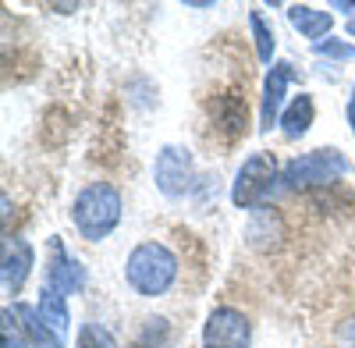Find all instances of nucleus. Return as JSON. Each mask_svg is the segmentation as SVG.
I'll list each match as a JSON object with an SVG mask.
<instances>
[{"instance_id":"18","label":"nucleus","mask_w":355,"mask_h":348,"mask_svg":"<svg viewBox=\"0 0 355 348\" xmlns=\"http://www.w3.org/2000/svg\"><path fill=\"white\" fill-rule=\"evenodd\" d=\"M341 345L345 348H355V324H345L341 327Z\"/></svg>"},{"instance_id":"13","label":"nucleus","mask_w":355,"mask_h":348,"mask_svg":"<svg viewBox=\"0 0 355 348\" xmlns=\"http://www.w3.org/2000/svg\"><path fill=\"white\" fill-rule=\"evenodd\" d=\"M40 316L53 327V334H64L68 331V306H64V295L57 288H43L40 292Z\"/></svg>"},{"instance_id":"4","label":"nucleus","mask_w":355,"mask_h":348,"mask_svg":"<svg viewBox=\"0 0 355 348\" xmlns=\"http://www.w3.org/2000/svg\"><path fill=\"white\" fill-rule=\"evenodd\" d=\"M274 178H277V164H274V157H270V153H252V157L242 164L239 178H234V189H231L234 207H242V210L259 207L263 195L270 192Z\"/></svg>"},{"instance_id":"11","label":"nucleus","mask_w":355,"mask_h":348,"mask_svg":"<svg viewBox=\"0 0 355 348\" xmlns=\"http://www.w3.org/2000/svg\"><path fill=\"white\" fill-rule=\"evenodd\" d=\"M288 21L299 28L302 36H309V40H320V36L331 33V15L327 11H316V8H306V4L291 8L288 11Z\"/></svg>"},{"instance_id":"3","label":"nucleus","mask_w":355,"mask_h":348,"mask_svg":"<svg viewBox=\"0 0 355 348\" xmlns=\"http://www.w3.org/2000/svg\"><path fill=\"white\" fill-rule=\"evenodd\" d=\"M341 174H348V160L338 150H313V153L295 157L284 167V185L295 192H306L316 185H331Z\"/></svg>"},{"instance_id":"6","label":"nucleus","mask_w":355,"mask_h":348,"mask_svg":"<svg viewBox=\"0 0 355 348\" xmlns=\"http://www.w3.org/2000/svg\"><path fill=\"white\" fill-rule=\"evenodd\" d=\"M202 348H249V320L239 309H214L202 327Z\"/></svg>"},{"instance_id":"14","label":"nucleus","mask_w":355,"mask_h":348,"mask_svg":"<svg viewBox=\"0 0 355 348\" xmlns=\"http://www.w3.org/2000/svg\"><path fill=\"white\" fill-rule=\"evenodd\" d=\"M249 25H252V33H256V50H259V61L263 64H270V57H274V33L266 28V21L252 11L249 15Z\"/></svg>"},{"instance_id":"15","label":"nucleus","mask_w":355,"mask_h":348,"mask_svg":"<svg viewBox=\"0 0 355 348\" xmlns=\"http://www.w3.org/2000/svg\"><path fill=\"white\" fill-rule=\"evenodd\" d=\"M78 348H117V345H114V338H110L103 327L89 324V327L82 331V338H78Z\"/></svg>"},{"instance_id":"2","label":"nucleus","mask_w":355,"mask_h":348,"mask_svg":"<svg viewBox=\"0 0 355 348\" xmlns=\"http://www.w3.org/2000/svg\"><path fill=\"white\" fill-rule=\"evenodd\" d=\"M71 217H75V227L82 231V238L89 242H100L107 238L110 231L121 220V195H117L114 185H89L71 207Z\"/></svg>"},{"instance_id":"16","label":"nucleus","mask_w":355,"mask_h":348,"mask_svg":"<svg viewBox=\"0 0 355 348\" xmlns=\"http://www.w3.org/2000/svg\"><path fill=\"white\" fill-rule=\"evenodd\" d=\"M316 53H320V57H338V61H355V46H348V43H338V40L316 43Z\"/></svg>"},{"instance_id":"12","label":"nucleus","mask_w":355,"mask_h":348,"mask_svg":"<svg viewBox=\"0 0 355 348\" xmlns=\"http://www.w3.org/2000/svg\"><path fill=\"white\" fill-rule=\"evenodd\" d=\"M309 125H313V100L302 93V96H295V100H291V107L284 110L281 128H284V135H288V139H299V135H306V132H309Z\"/></svg>"},{"instance_id":"9","label":"nucleus","mask_w":355,"mask_h":348,"mask_svg":"<svg viewBox=\"0 0 355 348\" xmlns=\"http://www.w3.org/2000/svg\"><path fill=\"white\" fill-rule=\"evenodd\" d=\"M15 316L21 320V331L28 334V341H33L36 348H64V341H61V334H53V327L40 316V309H33V306H15Z\"/></svg>"},{"instance_id":"19","label":"nucleus","mask_w":355,"mask_h":348,"mask_svg":"<svg viewBox=\"0 0 355 348\" xmlns=\"http://www.w3.org/2000/svg\"><path fill=\"white\" fill-rule=\"evenodd\" d=\"M348 125H352V135H355V96L348 100Z\"/></svg>"},{"instance_id":"17","label":"nucleus","mask_w":355,"mask_h":348,"mask_svg":"<svg viewBox=\"0 0 355 348\" xmlns=\"http://www.w3.org/2000/svg\"><path fill=\"white\" fill-rule=\"evenodd\" d=\"M4 348H28V345H25L18 334H11V324L4 327Z\"/></svg>"},{"instance_id":"10","label":"nucleus","mask_w":355,"mask_h":348,"mask_svg":"<svg viewBox=\"0 0 355 348\" xmlns=\"http://www.w3.org/2000/svg\"><path fill=\"white\" fill-rule=\"evenodd\" d=\"M50 288H57L61 295H71L82 288V267L71 256H64L61 245H53V263H50Z\"/></svg>"},{"instance_id":"1","label":"nucleus","mask_w":355,"mask_h":348,"mask_svg":"<svg viewBox=\"0 0 355 348\" xmlns=\"http://www.w3.org/2000/svg\"><path fill=\"white\" fill-rule=\"evenodd\" d=\"M125 277H128V284L135 288V292L146 295V299L164 295L167 288L174 284V277H178V259H174V252H171L167 245H160V242H142V245L128 256Z\"/></svg>"},{"instance_id":"7","label":"nucleus","mask_w":355,"mask_h":348,"mask_svg":"<svg viewBox=\"0 0 355 348\" xmlns=\"http://www.w3.org/2000/svg\"><path fill=\"white\" fill-rule=\"evenodd\" d=\"M295 71L291 64H274L270 75H266V85H263V107H259V128L270 132L277 125V114H281V103H284V93L291 85Z\"/></svg>"},{"instance_id":"20","label":"nucleus","mask_w":355,"mask_h":348,"mask_svg":"<svg viewBox=\"0 0 355 348\" xmlns=\"http://www.w3.org/2000/svg\"><path fill=\"white\" fill-rule=\"evenodd\" d=\"M348 33H352V36H355V18H352V25H348Z\"/></svg>"},{"instance_id":"5","label":"nucleus","mask_w":355,"mask_h":348,"mask_svg":"<svg viewBox=\"0 0 355 348\" xmlns=\"http://www.w3.org/2000/svg\"><path fill=\"white\" fill-rule=\"evenodd\" d=\"M153 178H157V189L164 195H185L196 182V167H192V153L182 150V146H167L160 150L157 157V167H153Z\"/></svg>"},{"instance_id":"8","label":"nucleus","mask_w":355,"mask_h":348,"mask_svg":"<svg viewBox=\"0 0 355 348\" xmlns=\"http://www.w3.org/2000/svg\"><path fill=\"white\" fill-rule=\"evenodd\" d=\"M28 270H33V245H28L25 238L8 242L4 245V292L8 295H18L21 292Z\"/></svg>"}]
</instances>
